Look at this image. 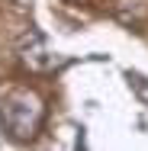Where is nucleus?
Instances as JSON below:
<instances>
[{"mask_svg":"<svg viewBox=\"0 0 148 151\" xmlns=\"http://www.w3.org/2000/svg\"><path fill=\"white\" fill-rule=\"evenodd\" d=\"M0 119L13 138H29V135H35V129L42 122V103L32 93H16L3 103Z\"/></svg>","mask_w":148,"mask_h":151,"instance_id":"nucleus-1","label":"nucleus"}]
</instances>
